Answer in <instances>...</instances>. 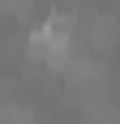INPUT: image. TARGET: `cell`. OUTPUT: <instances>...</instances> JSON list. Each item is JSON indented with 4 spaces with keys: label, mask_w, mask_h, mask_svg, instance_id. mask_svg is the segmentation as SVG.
Masks as SVG:
<instances>
[{
    "label": "cell",
    "mask_w": 120,
    "mask_h": 124,
    "mask_svg": "<svg viewBox=\"0 0 120 124\" xmlns=\"http://www.w3.org/2000/svg\"><path fill=\"white\" fill-rule=\"evenodd\" d=\"M30 56L60 73V64L73 56V17H64V13L47 17V22L30 34Z\"/></svg>",
    "instance_id": "obj_1"
}]
</instances>
